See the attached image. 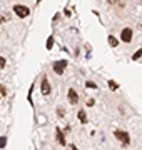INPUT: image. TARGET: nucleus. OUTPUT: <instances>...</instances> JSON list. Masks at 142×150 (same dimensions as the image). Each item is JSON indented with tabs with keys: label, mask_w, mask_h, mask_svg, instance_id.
<instances>
[{
	"label": "nucleus",
	"mask_w": 142,
	"mask_h": 150,
	"mask_svg": "<svg viewBox=\"0 0 142 150\" xmlns=\"http://www.w3.org/2000/svg\"><path fill=\"white\" fill-rule=\"evenodd\" d=\"M40 92H42V95H50V92H52V87H50L47 77H42V82H40Z\"/></svg>",
	"instance_id": "nucleus-5"
},
{
	"label": "nucleus",
	"mask_w": 142,
	"mask_h": 150,
	"mask_svg": "<svg viewBox=\"0 0 142 150\" xmlns=\"http://www.w3.org/2000/svg\"><path fill=\"white\" fill-rule=\"evenodd\" d=\"M114 137L119 140L122 145H126V147L131 144V135L127 134V132H124V130H114Z\"/></svg>",
	"instance_id": "nucleus-1"
},
{
	"label": "nucleus",
	"mask_w": 142,
	"mask_h": 150,
	"mask_svg": "<svg viewBox=\"0 0 142 150\" xmlns=\"http://www.w3.org/2000/svg\"><path fill=\"white\" fill-rule=\"evenodd\" d=\"M77 118L80 120V123L85 125V123H87V113H85V110H79V112H77Z\"/></svg>",
	"instance_id": "nucleus-8"
},
{
	"label": "nucleus",
	"mask_w": 142,
	"mask_h": 150,
	"mask_svg": "<svg viewBox=\"0 0 142 150\" xmlns=\"http://www.w3.org/2000/svg\"><path fill=\"white\" fill-rule=\"evenodd\" d=\"M5 64H7V59L5 57H0V70L5 69Z\"/></svg>",
	"instance_id": "nucleus-15"
},
{
	"label": "nucleus",
	"mask_w": 142,
	"mask_h": 150,
	"mask_svg": "<svg viewBox=\"0 0 142 150\" xmlns=\"http://www.w3.org/2000/svg\"><path fill=\"white\" fill-rule=\"evenodd\" d=\"M0 92H2V95H5V93H7V88H5L4 85H0Z\"/></svg>",
	"instance_id": "nucleus-18"
},
{
	"label": "nucleus",
	"mask_w": 142,
	"mask_h": 150,
	"mask_svg": "<svg viewBox=\"0 0 142 150\" xmlns=\"http://www.w3.org/2000/svg\"><path fill=\"white\" fill-rule=\"evenodd\" d=\"M57 115L59 117H64V108L62 107H57Z\"/></svg>",
	"instance_id": "nucleus-16"
},
{
	"label": "nucleus",
	"mask_w": 142,
	"mask_h": 150,
	"mask_svg": "<svg viewBox=\"0 0 142 150\" xmlns=\"http://www.w3.org/2000/svg\"><path fill=\"white\" fill-rule=\"evenodd\" d=\"M117 2H119V0H107V4H109V5H114V4H117Z\"/></svg>",
	"instance_id": "nucleus-19"
},
{
	"label": "nucleus",
	"mask_w": 142,
	"mask_h": 150,
	"mask_svg": "<svg viewBox=\"0 0 142 150\" xmlns=\"http://www.w3.org/2000/svg\"><path fill=\"white\" fill-rule=\"evenodd\" d=\"M0 98H2V97H0Z\"/></svg>",
	"instance_id": "nucleus-23"
},
{
	"label": "nucleus",
	"mask_w": 142,
	"mask_h": 150,
	"mask_svg": "<svg viewBox=\"0 0 142 150\" xmlns=\"http://www.w3.org/2000/svg\"><path fill=\"white\" fill-rule=\"evenodd\" d=\"M55 134H57V142H59L62 147H65V145H67L65 135H64V132H62V129H60V127H57V129H55Z\"/></svg>",
	"instance_id": "nucleus-7"
},
{
	"label": "nucleus",
	"mask_w": 142,
	"mask_h": 150,
	"mask_svg": "<svg viewBox=\"0 0 142 150\" xmlns=\"http://www.w3.org/2000/svg\"><path fill=\"white\" fill-rule=\"evenodd\" d=\"M52 67H54V72L57 75H62L67 69V60H57V62H54Z\"/></svg>",
	"instance_id": "nucleus-4"
},
{
	"label": "nucleus",
	"mask_w": 142,
	"mask_h": 150,
	"mask_svg": "<svg viewBox=\"0 0 142 150\" xmlns=\"http://www.w3.org/2000/svg\"><path fill=\"white\" fill-rule=\"evenodd\" d=\"M38 2H40V0H37V4H38Z\"/></svg>",
	"instance_id": "nucleus-22"
},
{
	"label": "nucleus",
	"mask_w": 142,
	"mask_h": 150,
	"mask_svg": "<svg viewBox=\"0 0 142 150\" xmlns=\"http://www.w3.org/2000/svg\"><path fill=\"white\" fill-rule=\"evenodd\" d=\"M94 105H95V100H94V98L87 100V107H94Z\"/></svg>",
	"instance_id": "nucleus-17"
},
{
	"label": "nucleus",
	"mask_w": 142,
	"mask_h": 150,
	"mask_svg": "<svg viewBox=\"0 0 142 150\" xmlns=\"http://www.w3.org/2000/svg\"><path fill=\"white\" fill-rule=\"evenodd\" d=\"M13 12H15V15L18 17V18H25V17L30 15V10H28V7L20 5V4L13 5Z\"/></svg>",
	"instance_id": "nucleus-2"
},
{
	"label": "nucleus",
	"mask_w": 142,
	"mask_h": 150,
	"mask_svg": "<svg viewBox=\"0 0 142 150\" xmlns=\"http://www.w3.org/2000/svg\"><path fill=\"white\" fill-rule=\"evenodd\" d=\"M107 42H109V45L110 47H119V40H117V38L114 37V35H109V38H107Z\"/></svg>",
	"instance_id": "nucleus-9"
},
{
	"label": "nucleus",
	"mask_w": 142,
	"mask_h": 150,
	"mask_svg": "<svg viewBox=\"0 0 142 150\" xmlns=\"http://www.w3.org/2000/svg\"><path fill=\"white\" fill-rule=\"evenodd\" d=\"M141 57H142V48H139V50H137L136 54L132 55V60H139Z\"/></svg>",
	"instance_id": "nucleus-12"
},
{
	"label": "nucleus",
	"mask_w": 142,
	"mask_h": 150,
	"mask_svg": "<svg viewBox=\"0 0 142 150\" xmlns=\"http://www.w3.org/2000/svg\"><path fill=\"white\" fill-rule=\"evenodd\" d=\"M69 150H79V149H77V145L72 144V145H69Z\"/></svg>",
	"instance_id": "nucleus-20"
},
{
	"label": "nucleus",
	"mask_w": 142,
	"mask_h": 150,
	"mask_svg": "<svg viewBox=\"0 0 142 150\" xmlns=\"http://www.w3.org/2000/svg\"><path fill=\"white\" fill-rule=\"evenodd\" d=\"M52 47H54V37L50 35V37L47 38V45H45V48H47V50H52Z\"/></svg>",
	"instance_id": "nucleus-10"
},
{
	"label": "nucleus",
	"mask_w": 142,
	"mask_h": 150,
	"mask_svg": "<svg viewBox=\"0 0 142 150\" xmlns=\"http://www.w3.org/2000/svg\"><path fill=\"white\" fill-rule=\"evenodd\" d=\"M7 147V137H0V149H5Z\"/></svg>",
	"instance_id": "nucleus-14"
},
{
	"label": "nucleus",
	"mask_w": 142,
	"mask_h": 150,
	"mask_svg": "<svg viewBox=\"0 0 142 150\" xmlns=\"http://www.w3.org/2000/svg\"><path fill=\"white\" fill-rule=\"evenodd\" d=\"M85 87H87V88H97L95 82H92V80H87V82H85Z\"/></svg>",
	"instance_id": "nucleus-13"
},
{
	"label": "nucleus",
	"mask_w": 142,
	"mask_h": 150,
	"mask_svg": "<svg viewBox=\"0 0 142 150\" xmlns=\"http://www.w3.org/2000/svg\"><path fill=\"white\" fill-rule=\"evenodd\" d=\"M109 88L110 90H119V85H117V82H114V80H109Z\"/></svg>",
	"instance_id": "nucleus-11"
},
{
	"label": "nucleus",
	"mask_w": 142,
	"mask_h": 150,
	"mask_svg": "<svg viewBox=\"0 0 142 150\" xmlns=\"http://www.w3.org/2000/svg\"><path fill=\"white\" fill-rule=\"evenodd\" d=\"M67 98H69V103H70V105H77V103H79V93L75 92V88H69Z\"/></svg>",
	"instance_id": "nucleus-6"
},
{
	"label": "nucleus",
	"mask_w": 142,
	"mask_h": 150,
	"mask_svg": "<svg viewBox=\"0 0 142 150\" xmlns=\"http://www.w3.org/2000/svg\"><path fill=\"white\" fill-rule=\"evenodd\" d=\"M5 20H7L5 17H4V15H0V23H4V22H5Z\"/></svg>",
	"instance_id": "nucleus-21"
},
{
	"label": "nucleus",
	"mask_w": 142,
	"mask_h": 150,
	"mask_svg": "<svg viewBox=\"0 0 142 150\" xmlns=\"http://www.w3.org/2000/svg\"><path fill=\"white\" fill-rule=\"evenodd\" d=\"M132 37H134V30H132L131 27L122 28V32H120V40H122V42L124 43H131Z\"/></svg>",
	"instance_id": "nucleus-3"
}]
</instances>
